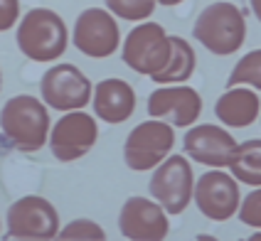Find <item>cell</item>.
Masks as SVG:
<instances>
[{
  "mask_svg": "<svg viewBox=\"0 0 261 241\" xmlns=\"http://www.w3.org/2000/svg\"><path fill=\"white\" fill-rule=\"evenodd\" d=\"M239 222L261 231V187H256L254 192H249L247 197L242 199V204H239Z\"/></svg>",
  "mask_w": 261,
  "mask_h": 241,
  "instance_id": "cell-22",
  "label": "cell"
},
{
  "mask_svg": "<svg viewBox=\"0 0 261 241\" xmlns=\"http://www.w3.org/2000/svg\"><path fill=\"white\" fill-rule=\"evenodd\" d=\"M55 241H106V231L101 224L91 222V219H72L67 227L59 229Z\"/></svg>",
  "mask_w": 261,
  "mask_h": 241,
  "instance_id": "cell-21",
  "label": "cell"
},
{
  "mask_svg": "<svg viewBox=\"0 0 261 241\" xmlns=\"http://www.w3.org/2000/svg\"><path fill=\"white\" fill-rule=\"evenodd\" d=\"M192 202L210 222H227L242 204L239 182L224 170H207L200 180H195Z\"/></svg>",
  "mask_w": 261,
  "mask_h": 241,
  "instance_id": "cell-11",
  "label": "cell"
},
{
  "mask_svg": "<svg viewBox=\"0 0 261 241\" xmlns=\"http://www.w3.org/2000/svg\"><path fill=\"white\" fill-rule=\"evenodd\" d=\"M197 69V55L195 47L180 37V35H170V59L165 64V69L158 71L155 76H150L155 84L170 86V84H185L192 79V74Z\"/></svg>",
  "mask_w": 261,
  "mask_h": 241,
  "instance_id": "cell-17",
  "label": "cell"
},
{
  "mask_svg": "<svg viewBox=\"0 0 261 241\" xmlns=\"http://www.w3.org/2000/svg\"><path fill=\"white\" fill-rule=\"evenodd\" d=\"M118 229L126 241H165L170 219L155 199L130 197L118 212Z\"/></svg>",
  "mask_w": 261,
  "mask_h": 241,
  "instance_id": "cell-12",
  "label": "cell"
},
{
  "mask_svg": "<svg viewBox=\"0 0 261 241\" xmlns=\"http://www.w3.org/2000/svg\"><path fill=\"white\" fill-rule=\"evenodd\" d=\"M158 5H168V8H173V5H180L182 0H155Z\"/></svg>",
  "mask_w": 261,
  "mask_h": 241,
  "instance_id": "cell-25",
  "label": "cell"
},
{
  "mask_svg": "<svg viewBox=\"0 0 261 241\" xmlns=\"http://www.w3.org/2000/svg\"><path fill=\"white\" fill-rule=\"evenodd\" d=\"M0 91H3V71H0Z\"/></svg>",
  "mask_w": 261,
  "mask_h": 241,
  "instance_id": "cell-28",
  "label": "cell"
},
{
  "mask_svg": "<svg viewBox=\"0 0 261 241\" xmlns=\"http://www.w3.org/2000/svg\"><path fill=\"white\" fill-rule=\"evenodd\" d=\"M148 116L168 121L170 126L190 128L202 114V96L188 84L158 86L148 96Z\"/></svg>",
  "mask_w": 261,
  "mask_h": 241,
  "instance_id": "cell-14",
  "label": "cell"
},
{
  "mask_svg": "<svg viewBox=\"0 0 261 241\" xmlns=\"http://www.w3.org/2000/svg\"><path fill=\"white\" fill-rule=\"evenodd\" d=\"M72 44L91 59L111 57L121 47V30L116 17L106 8L82 10L72 30Z\"/></svg>",
  "mask_w": 261,
  "mask_h": 241,
  "instance_id": "cell-9",
  "label": "cell"
},
{
  "mask_svg": "<svg viewBox=\"0 0 261 241\" xmlns=\"http://www.w3.org/2000/svg\"><path fill=\"white\" fill-rule=\"evenodd\" d=\"M20 22V0H0V32L13 30Z\"/></svg>",
  "mask_w": 261,
  "mask_h": 241,
  "instance_id": "cell-23",
  "label": "cell"
},
{
  "mask_svg": "<svg viewBox=\"0 0 261 241\" xmlns=\"http://www.w3.org/2000/svg\"><path fill=\"white\" fill-rule=\"evenodd\" d=\"M247 241H261V231H256V234H251Z\"/></svg>",
  "mask_w": 261,
  "mask_h": 241,
  "instance_id": "cell-27",
  "label": "cell"
},
{
  "mask_svg": "<svg viewBox=\"0 0 261 241\" xmlns=\"http://www.w3.org/2000/svg\"><path fill=\"white\" fill-rule=\"evenodd\" d=\"M249 3H251V10L256 15V20L261 22V0H249Z\"/></svg>",
  "mask_w": 261,
  "mask_h": 241,
  "instance_id": "cell-24",
  "label": "cell"
},
{
  "mask_svg": "<svg viewBox=\"0 0 261 241\" xmlns=\"http://www.w3.org/2000/svg\"><path fill=\"white\" fill-rule=\"evenodd\" d=\"M103 3L106 10L116 20H126V22H145L153 17L158 8L155 0H103Z\"/></svg>",
  "mask_w": 261,
  "mask_h": 241,
  "instance_id": "cell-20",
  "label": "cell"
},
{
  "mask_svg": "<svg viewBox=\"0 0 261 241\" xmlns=\"http://www.w3.org/2000/svg\"><path fill=\"white\" fill-rule=\"evenodd\" d=\"M0 128L15 150L20 153H37L49 141V111L42 99H35L30 94H17L5 101L0 111Z\"/></svg>",
  "mask_w": 261,
  "mask_h": 241,
  "instance_id": "cell-1",
  "label": "cell"
},
{
  "mask_svg": "<svg viewBox=\"0 0 261 241\" xmlns=\"http://www.w3.org/2000/svg\"><path fill=\"white\" fill-rule=\"evenodd\" d=\"M192 37L202 44L210 55L217 57H229L242 49L247 40V20L244 13L229 3V0H217L210 3L202 13L197 15Z\"/></svg>",
  "mask_w": 261,
  "mask_h": 241,
  "instance_id": "cell-3",
  "label": "cell"
},
{
  "mask_svg": "<svg viewBox=\"0 0 261 241\" xmlns=\"http://www.w3.org/2000/svg\"><path fill=\"white\" fill-rule=\"evenodd\" d=\"M91 82L87 74L74 64H52L40 79V96L47 109H55L62 114L82 111L91 103Z\"/></svg>",
  "mask_w": 261,
  "mask_h": 241,
  "instance_id": "cell-8",
  "label": "cell"
},
{
  "mask_svg": "<svg viewBox=\"0 0 261 241\" xmlns=\"http://www.w3.org/2000/svg\"><path fill=\"white\" fill-rule=\"evenodd\" d=\"M150 199H155L165 212L182 214L195 195V172L185 155H168L150 175Z\"/></svg>",
  "mask_w": 261,
  "mask_h": 241,
  "instance_id": "cell-7",
  "label": "cell"
},
{
  "mask_svg": "<svg viewBox=\"0 0 261 241\" xmlns=\"http://www.w3.org/2000/svg\"><path fill=\"white\" fill-rule=\"evenodd\" d=\"M175 130L168 121H143L130 130L123 143V160L133 172L155 170L173 153Z\"/></svg>",
  "mask_w": 261,
  "mask_h": 241,
  "instance_id": "cell-6",
  "label": "cell"
},
{
  "mask_svg": "<svg viewBox=\"0 0 261 241\" xmlns=\"http://www.w3.org/2000/svg\"><path fill=\"white\" fill-rule=\"evenodd\" d=\"M261 114V99L249 86H232L227 89L215 103V116L229 128L251 126Z\"/></svg>",
  "mask_w": 261,
  "mask_h": 241,
  "instance_id": "cell-16",
  "label": "cell"
},
{
  "mask_svg": "<svg viewBox=\"0 0 261 241\" xmlns=\"http://www.w3.org/2000/svg\"><path fill=\"white\" fill-rule=\"evenodd\" d=\"M229 170L237 182H244L249 187H261V138H251V141L237 145Z\"/></svg>",
  "mask_w": 261,
  "mask_h": 241,
  "instance_id": "cell-18",
  "label": "cell"
},
{
  "mask_svg": "<svg viewBox=\"0 0 261 241\" xmlns=\"http://www.w3.org/2000/svg\"><path fill=\"white\" fill-rule=\"evenodd\" d=\"M234 136L222 126L215 123H200V126H190L185 138H182V148L190 155V160L200 163V165H210L212 170H222L229 168L237 153Z\"/></svg>",
  "mask_w": 261,
  "mask_h": 241,
  "instance_id": "cell-13",
  "label": "cell"
},
{
  "mask_svg": "<svg viewBox=\"0 0 261 241\" xmlns=\"http://www.w3.org/2000/svg\"><path fill=\"white\" fill-rule=\"evenodd\" d=\"M232 86H249L261 91V49H251L234 64L232 74L227 79V89Z\"/></svg>",
  "mask_w": 261,
  "mask_h": 241,
  "instance_id": "cell-19",
  "label": "cell"
},
{
  "mask_svg": "<svg viewBox=\"0 0 261 241\" xmlns=\"http://www.w3.org/2000/svg\"><path fill=\"white\" fill-rule=\"evenodd\" d=\"M91 109L99 121L118 126V123L128 121L136 111V91L123 79H101L94 86Z\"/></svg>",
  "mask_w": 261,
  "mask_h": 241,
  "instance_id": "cell-15",
  "label": "cell"
},
{
  "mask_svg": "<svg viewBox=\"0 0 261 241\" xmlns=\"http://www.w3.org/2000/svg\"><path fill=\"white\" fill-rule=\"evenodd\" d=\"M15 42L32 62H57L67 52L69 30L59 13L49 8H32L17 22Z\"/></svg>",
  "mask_w": 261,
  "mask_h": 241,
  "instance_id": "cell-2",
  "label": "cell"
},
{
  "mask_svg": "<svg viewBox=\"0 0 261 241\" xmlns=\"http://www.w3.org/2000/svg\"><path fill=\"white\" fill-rule=\"evenodd\" d=\"M8 241H55L59 234V214L49 199L40 195L15 199L8 207Z\"/></svg>",
  "mask_w": 261,
  "mask_h": 241,
  "instance_id": "cell-4",
  "label": "cell"
},
{
  "mask_svg": "<svg viewBox=\"0 0 261 241\" xmlns=\"http://www.w3.org/2000/svg\"><path fill=\"white\" fill-rule=\"evenodd\" d=\"M195 241H219V239H217V236H212V234H200Z\"/></svg>",
  "mask_w": 261,
  "mask_h": 241,
  "instance_id": "cell-26",
  "label": "cell"
},
{
  "mask_svg": "<svg viewBox=\"0 0 261 241\" xmlns=\"http://www.w3.org/2000/svg\"><path fill=\"white\" fill-rule=\"evenodd\" d=\"M96 138H99L96 118L87 111H69L59 121H55L47 143L59 163H74L96 145Z\"/></svg>",
  "mask_w": 261,
  "mask_h": 241,
  "instance_id": "cell-10",
  "label": "cell"
},
{
  "mask_svg": "<svg viewBox=\"0 0 261 241\" xmlns=\"http://www.w3.org/2000/svg\"><path fill=\"white\" fill-rule=\"evenodd\" d=\"M123 64L143 76H155L170 59V35L158 22H138L121 42Z\"/></svg>",
  "mask_w": 261,
  "mask_h": 241,
  "instance_id": "cell-5",
  "label": "cell"
}]
</instances>
